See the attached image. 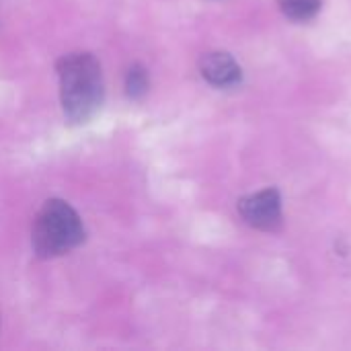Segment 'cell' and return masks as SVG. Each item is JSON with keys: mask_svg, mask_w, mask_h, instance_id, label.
<instances>
[{"mask_svg": "<svg viewBox=\"0 0 351 351\" xmlns=\"http://www.w3.org/2000/svg\"><path fill=\"white\" fill-rule=\"evenodd\" d=\"M60 97L72 123L88 121L103 103V72L93 53H68L58 62Z\"/></svg>", "mask_w": 351, "mask_h": 351, "instance_id": "1", "label": "cell"}, {"mask_svg": "<svg viewBox=\"0 0 351 351\" xmlns=\"http://www.w3.org/2000/svg\"><path fill=\"white\" fill-rule=\"evenodd\" d=\"M202 76L214 86H232L241 80V66L226 51L206 53L199 62Z\"/></svg>", "mask_w": 351, "mask_h": 351, "instance_id": "4", "label": "cell"}, {"mask_svg": "<svg viewBox=\"0 0 351 351\" xmlns=\"http://www.w3.org/2000/svg\"><path fill=\"white\" fill-rule=\"evenodd\" d=\"M84 241V226L74 208L62 199H49L33 224V249L39 257H58Z\"/></svg>", "mask_w": 351, "mask_h": 351, "instance_id": "2", "label": "cell"}, {"mask_svg": "<svg viewBox=\"0 0 351 351\" xmlns=\"http://www.w3.org/2000/svg\"><path fill=\"white\" fill-rule=\"evenodd\" d=\"M278 4L294 21H308L321 10V0H278Z\"/></svg>", "mask_w": 351, "mask_h": 351, "instance_id": "5", "label": "cell"}, {"mask_svg": "<svg viewBox=\"0 0 351 351\" xmlns=\"http://www.w3.org/2000/svg\"><path fill=\"white\" fill-rule=\"evenodd\" d=\"M239 212L247 224L259 230H278L282 224V199L278 189H263L239 202Z\"/></svg>", "mask_w": 351, "mask_h": 351, "instance_id": "3", "label": "cell"}, {"mask_svg": "<svg viewBox=\"0 0 351 351\" xmlns=\"http://www.w3.org/2000/svg\"><path fill=\"white\" fill-rule=\"evenodd\" d=\"M125 93L130 99H142L148 93V72L142 64H134L125 74Z\"/></svg>", "mask_w": 351, "mask_h": 351, "instance_id": "6", "label": "cell"}]
</instances>
